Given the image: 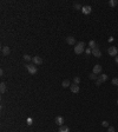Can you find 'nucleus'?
<instances>
[{
    "label": "nucleus",
    "mask_w": 118,
    "mask_h": 132,
    "mask_svg": "<svg viewBox=\"0 0 118 132\" xmlns=\"http://www.w3.org/2000/svg\"><path fill=\"white\" fill-rule=\"evenodd\" d=\"M100 84H102V81H100V80H99V78H98V79L96 80V85H97V86H99Z\"/></svg>",
    "instance_id": "nucleus-27"
},
{
    "label": "nucleus",
    "mask_w": 118,
    "mask_h": 132,
    "mask_svg": "<svg viewBox=\"0 0 118 132\" xmlns=\"http://www.w3.org/2000/svg\"><path fill=\"white\" fill-rule=\"evenodd\" d=\"M70 88H71V91H72L73 93H78V92H79V86L76 85V84H72V85L70 86Z\"/></svg>",
    "instance_id": "nucleus-10"
},
{
    "label": "nucleus",
    "mask_w": 118,
    "mask_h": 132,
    "mask_svg": "<svg viewBox=\"0 0 118 132\" xmlns=\"http://www.w3.org/2000/svg\"><path fill=\"white\" fill-rule=\"evenodd\" d=\"M24 60H25V61H31L32 58H31L28 54H25V56H24Z\"/></svg>",
    "instance_id": "nucleus-19"
},
{
    "label": "nucleus",
    "mask_w": 118,
    "mask_h": 132,
    "mask_svg": "<svg viewBox=\"0 0 118 132\" xmlns=\"http://www.w3.org/2000/svg\"><path fill=\"white\" fill-rule=\"evenodd\" d=\"M89 78L92 79V80H97V79H98V78H97V74H94V73H91V74L89 76Z\"/></svg>",
    "instance_id": "nucleus-18"
},
{
    "label": "nucleus",
    "mask_w": 118,
    "mask_h": 132,
    "mask_svg": "<svg viewBox=\"0 0 118 132\" xmlns=\"http://www.w3.org/2000/svg\"><path fill=\"white\" fill-rule=\"evenodd\" d=\"M32 123H33L32 118H28V119H27V125H32Z\"/></svg>",
    "instance_id": "nucleus-26"
},
{
    "label": "nucleus",
    "mask_w": 118,
    "mask_h": 132,
    "mask_svg": "<svg viewBox=\"0 0 118 132\" xmlns=\"http://www.w3.org/2000/svg\"><path fill=\"white\" fill-rule=\"evenodd\" d=\"M84 46H85V44H84L83 41L76 44V46H74V53H76V54L83 53V51H85V50H84Z\"/></svg>",
    "instance_id": "nucleus-1"
},
{
    "label": "nucleus",
    "mask_w": 118,
    "mask_h": 132,
    "mask_svg": "<svg viewBox=\"0 0 118 132\" xmlns=\"http://www.w3.org/2000/svg\"><path fill=\"white\" fill-rule=\"evenodd\" d=\"M26 68H27V71H28L30 74H36V73L38 72L37 66L33 65V64H27V65H26Z\"/></svg>",
    "instance_id": "nucleus-2"
},
{
    "label": "nucleus",
    "mask_w": 118,
    "mask_h": 132,
    "mask_svg": "<svg viewBox=\"0 0 118 132\" xmlns=\"http://www.w3.org/2000/svg\"><path fill=\"white\" fill-rule=\"evenodd\" d=\"M58 132H70V128H69L67 126H65V125H63V126H60V127H59V130H58Z\"/></svg>",
    "instance_id": "nucleus-12"
},
{
    "label": "nucleus",
    "mask_w": 118,
    "mask_h": 132,
    "mask_svg": "<svg viewBox=\"0 0 118 132\" xmlns=\"http://www.w3.org/2000/svg\"><path fill=\"white\" fill-rule=\"evenodd\" d=\"M81 8H83V6H80L79 4H74V10H80L81 11Z\"/></svg>",
    "instance_id": "nucleus-23"
},
{
    "label": "nucleus",
    "mask_w": 118,
    "mask_h": 132,
    "mask_svg": "<svg viewBox=\"0 0 118 132\" xmlns=\"http://www.w3.org/2000/svg\"><path fill=\"white\" fill-rule=\"evenodd\" d=\"M111 83H112V85H114V86H118V78H113Z\"/></svg>",
    "instance_id": "nucleus-20"
},
{
    "label": "nucleus",
    "mask_w": 118,
    "mask_h": 132,
    "mask_svg": "<svg viewBox=\"0 0 118 132\" xmlns=\"http://www.w3.org/2000/svg\"><path fill=\"white\" fill-rule=\"evenodd\" d=\"M92 54H93L96 58H100V57H102V52H100V50H99L98 47L92 50Z\"/></svg>",
    "instance_id": "nucleus-5"
},
{
    "label": "nucleus",
    "mask_w": 118,
    "mask_h": 132,
    "mask_svg": "<svg viewBox=\"0 0 118 132\" xmlns=\"http://www.w3.org/2000/svg\"><path fill=\"white\" fill-rule=\"evenodd\" d=\"M61 85H63V87H69V86H71V84H70V80H67V79H66V80H64Z\"/></svg>",
    "instance_id": "nucleus-17"
},
{
    "label": "nucleus",
    "mask_w": 118,
    "mask_h": 132,
    "mask_svg": "<svg viewBox=\"0 0 118 132\" xmlns=\"http://www.w3.org/2000/svg\"><path fill=\"white\" fill-rule=\"evenodd\" d=\"M102 126H104V127H109V123H107L106 120H104V121H102Z\"/></svg>",
    "instance_id": "nucleus-25"
},
{
    "label": "nucleus",
    "mask_w": 118,
    "mask_h": 132,
    "mask_svg": "<svg viewBox=\"0 0 118 132\" xmlns=\"http://www.w3.org/2000/svg\"><path fill=\"white\" fill-rule=\"evenodd\" d=\"M0 92H1V93H5L6 92V84L4 81L0 84Z\"/></svg>",
    "instance_id": "nucleus-14"
},
{
    "label": "nucleus",
    "mask_w": 118,
    "mask_h": 132,
    "mask_svg": "<svg viewBox=\"0 0 118 132\" xmlns=\"http://www.w3.org/2000/svg\"><path fill=\"white\" fill-rule=\"evenodd\" d=\"M1 52H3V54H4V56H8V54L11 53V50H10V47H8V46H4V47L1 48Z\"/></svg>",
    "instance_id": "nucleus-9"
},
{
    "label": "nucleus",
    "mask_w": 118,
    "mask_h": 132,
    "mask_svg": "<svg viewBox=\"0 0 118 132\" xmlns=\"http://www.w3.org/2000/svg\"><path fill=\"white\" fill-rule=\"evenodd\" d=\"M107 78H109V77H107V74H102V76L99 77V80H100L102 83H104V81H106V80H107Z\"/></svg>",
    "instance_id": "nucleus-15"
},
{
    "label": "nucleus",
    "mask_w": 118,
    "mask_h": 132,
    "mask_svg": "<svg viewBox=\"0 0 118 132\" xmlns=\"http://www.w3.org/2000/svg\"><path fill=\"white\" fill-rule=\"evenodd\" d=\"M114 58H116V63H117V64H118V54H117V56H116V57H114Z\"/></svg>",
    "instance_id": "nucleus-29"
},
{
    "label": "nucleus",
    "mask_w": 118,
    "mask_h": 132,
    "mask_svg": "<svg viewBox=\"0 0 118 132\" xmlns=\"http://www.w3.org/2000/svg\"><path fill=\"white\" fill-rule=\"evenodd\" d=\"M66 43H67L69 45H74V44H76V39H74L73 37H67V38H66Z\"/></svg>",
    "instance_id": "nucleus-11"
},
{
    "label": "nucleus",
    "mask_w": 118,
    "mask_h": 132,
    "mask_svg": "<svg viewBox=\"0 0 118 132\" xmlns=\"http://www.w3.org/2000/svg\"><path fill=\"white\" fill-rule=\"evenodd\" d=\"M56 124L59 125V126H63V125H64V118L60 117V116H58V117L56 118Z\"/></svg>",
    "instance_id": "nucleus-8"
},
{
    "label": "nucleus",
    "mask_w": 118,
    "mask_h": 132,
    "mask_svg": "<svg viewBox=\"0 0 118 132\" xmlns=\"http://www.w3.org/2000/svg\"><path fill=\"white\" fill-rule=\"evenodd\" d=\"M107 52H109V54H110L111 57H116V56L118 54V48L114 47V46H111V47H109Z\"/></svg>",
    "instance_id": "nucleus-3"
},
{
    "label": "nucleus",
    "mask_w": 118,
    "mask_h": 132,
    "mask_svg": "<svg viewBox=\"0 0 118 132\" xmlns=\"http://www.w3.org/2000/svg\"><path fill=\"white\" fill-rule=\"evenodd\" d=\"M81 12H83V14H90L91 12H92V7L91 6H89V5H86V6H83V8H81Z\"/></svg>",
    "instance_id": "nucleus-4"
},
{
    "label": "nucleus",
    "mask_w": 118,
    "mask_h": 132,
    "mask_svg": "<svg viewBox=\"0 0 118 132\" xmlns=\"http://www.w3.org/2000/svg\"><path fill=\"white\" fill-rule=\"evenodd\" d=\"M117 48H118V46H117Z\"/></svg>",
    "instance_id": "nucleus-31"
},
{
    "label": "nucleus",
    "mask_w": 118,
    "mask_h": 132,
    "mask_svg": "<svg viewBox=\"0 0 118 132\" xmlns=\"http://www.w3.org/2000/svg\"><path fill=\"white\" fill-rule=\"evenodd\" d=\"M89 46H90V48H97L98 46H97V43L94 41V40H90V43H89Z\"/></svg>",
    "instance_id": "nucleus-13"
},
{
    "label": "nucleus",
    "mask_w": 118,
    "mask_h": 132,
    "mask_svg": "<svg viewBox=\"0 0 118 132\" xmlns=\"http://www.w3.org/2000/svg\"><path fill=\"white\" fill-rule=\"evenodd\" d=\"M32 61L34 63V65H41L43 64V59L40 57H33L32 58Z\"/></svg>",
    "instance_id": "nucleus-6"
},
{
    "label": "nucleus",
    "mask_w": 118,
    "mask_h": 132,
    "mask_svg": "<svg viewBox=\"0 0 118 132\" xmlns=\"http://www.w3.org/2000/svg\"><path fill=\"white\" fill-rule=\"evenodd\" d=\"M85 53L89 56V54H91L92 53V48H90V47H87V48H85Z\"/></svg>",
    "instance_id": "nucleus-22"
},
{
    "label": "nucleus",
    "mask_w": 118,
    "mask_h": 132,
    "mask_svg": "<svg viewBox=\"0 0 118 132\" xmlns=\"http://www.w3.org/2000/svg\"><path fill=\"white\" fill-rule=\"evenodd\" d=\"M73 83H74L76 85H78V84L80 83V78H79V77H76V78L73 79Z\"/></svg>",
    "instance_id": "nucleus-21"
},
{
    "label": "nucleus",
    "mask_w": 118,
    "mask_h": 132,
    "mask_svg": "<svg viewBox=\"0 0 118 132\" xmlns=\"http://www.w3.org/2000/svg\"><path fill=\"white\" fill-rule=\"evenodd\" d=\"M117 104H118V100H117Z\"/></svg>",
    "instance_id": "nucleus-30"
},
{
    "label": "nucleus",
    "mask_w": 118,
    "mask_h": 132,
    "mask_svg": "<svg viewBox=\"0 0 118 132\" xmlns=\"http://www.w3.org/2000/svg\"><path fill=\"white\" fill-rule=\"evenodd\" d=\"M107 132H116V130H114L113 126H109L107 127Z\"/></svg>",
    "instance_id": "nucleus-24"
},
{
    "label": "nucleus",
    "mask_w": 118,
    "mask_h": 132,
    "mask_svg": "<svg viewBox=\"0 0 118 132\" xmlns=\"http://www.w3.org/2000/svg\"><path fill=\"white\" fill-rule=\"evenodd\" d=\"M0 76H1V77H4V70H3V68L0 70Z\"/></svg>",
    "instance_id": "nucleus-28"
},
{
    "label": "nucleus",
    "mask_w": 118,
    "mask_h": 132,
    "mask_svg": "<svg viewBox=\"0 0 118 132\" xmlns=\"http://www.w3.org/2000/svg\"><path fill=\"white\" fill-rule=\"evenodd\" d=\"M92 73H94V74H99V73H102V66H100V65H96V66H93V71H92Z\"/></svg>",
    "instance_id": "nucleus-7"
},
{
    "label": "nucleus",
    "mask_w": 118,
    "mask_h": 132,
    "mask_svg": "<svg viewBox=\"0 0 118 132\" xmlns=\"http://www.w3.org/2000/svg\"><path fill=\"white\" fill-rule=\"evenodd\" d=\"M117 4H118V1H117V0H110V1H109V5H110L111 7H114Z\"/></svg>",
    "instance_id": "nucleus-16"
}]
</instances>
